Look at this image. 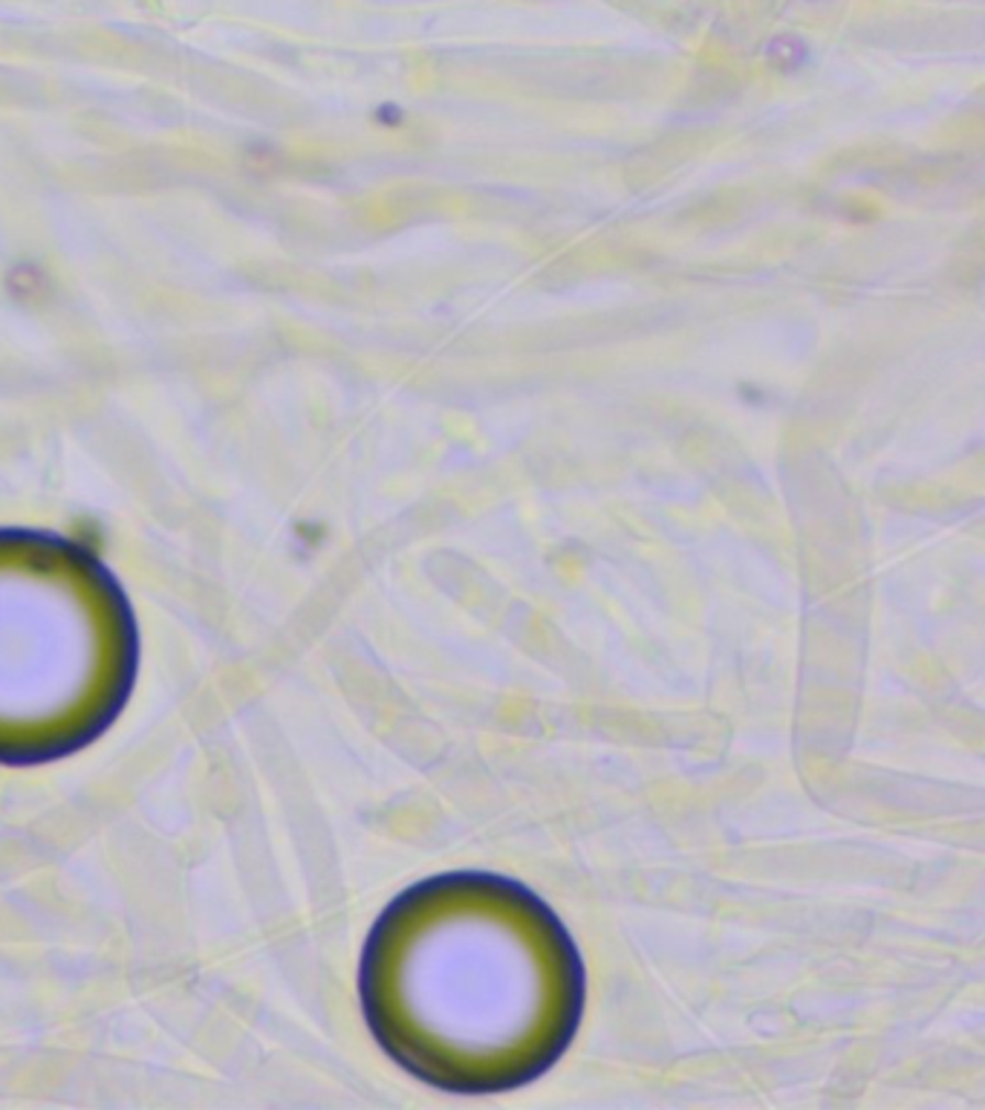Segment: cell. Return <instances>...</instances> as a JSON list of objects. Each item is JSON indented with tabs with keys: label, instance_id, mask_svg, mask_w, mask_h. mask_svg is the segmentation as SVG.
Returning a JSON list of instances; mask_svg holds the SVG:
<instances>
[{
	"label": "cell",
	"instance_id": "2",
	"mask_svg": "<svg viewBox=\"0 0 985 1110\" xmlns=\"http://www.w3.org/2000/svg\"><path fill=\"white\" fill-rule=\"evenodd\" d=\"M140 634L113 575L58 538L0 532V763H49L113 726Z\"/></svg>",
	"mask_w": 985,
	"mask_h": 1110
},
{
	"label": "cell",
	"instance_id": "1",
	"mask_svg": "<svg viewBox=\"0 0 985 1110\" xmlns=\"http://www.w3.org/2000/svg\"><path fill=\"white\" fill-rule=\"evenodd\" d=\"M358 992L379 1047L449 1093L532 1085L584 1015V963L541 897L495 873H445L390 902Z\"/></svg>",
	"mask_w": 985,
	"mask_h": 1110
}]
</instances>
